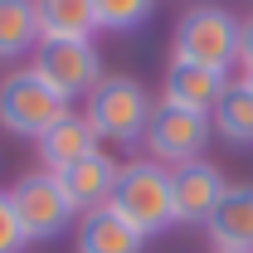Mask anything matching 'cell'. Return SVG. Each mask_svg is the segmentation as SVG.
<instances>
[{
    "label": "cell",
    "mask_w": 253,
    "mask_h": 253,
    "mask_svg": "<svg viewBox=\"0 0 253 253\" xmlns=\"http://www.w3.org/2000/svg\"><path fill=\"white\" fill-rule=\"evenodd\" d=\"M151 112H156V102L131 73H102L97 88L83 97V117L93 126V136L112 141V146H136L146 136Z\"/></svg>",
    "instance_id": "1"
},
{
    "label": "cell",
    "mask_w": 253,
    "mask_h": 253,
    "mask_svg": "<svg viewBox=\"0 0 253 253\" xmlns=\"http://www.w3.org/2000/svg\"><path fill=\"white\" fill-rule=\"evenodd\" d=\"M249 88H253V78H249Z\"/></svg>",
    "instance_id": "20"
},
{
    "label": "cell",
    "mask_w": 253,
    "mask_h": 253,
    "mask_svg": "<svg viewBox=\"0 0 253 253\" xmlns=\"http://www.w3.org/2000/svg\"><path fill=\"white\" fill-rule=\"evenodd\" d=\"M25 224L15 214V205H10V190H0V253H25Z\"/></svg>",
    "instance_id": "18"
},
{
    "label": "cell",
    "mask_w": 253,
    "mask_h": 253,
    "mask_svg": "<svg viewBox=\"0 0 253 253\" xmlns=\"http://www.w3.org/2000/svg\"><path fill=\"white\" fill-rule=\"evenodd\" d=\"M210 122H214V131H219L224 141H234V146H253V88H249L244 73L229 78V88H224L219 107L210 112Z\"/></svg>",
    "instance_id": "15"
},
{
    "label": "cell",
    "mask_w": 253,
    "mask_h": 253,
    "mask_svg": "<svg viewBox=\"0 0 253 253\" xmlns=\"http://www.w3.org/2000/svg\"><path fill=\"white\" fill-rule=\"evenodd\" d=\"M30 68L68 102L88 97L102 78V59H97L93 39H39V49L30 54Z\"/></svg>",
    "instance_id": "5"
},
{
    "label": "cell",
    "mask_w": 253,
    "mask_h": 253,
    "mask_svg": "<svg viewBox=\"0 0 253 253\" xmlns=\"http://www.w3.org/2000/svg\"><path fill=\"white\" fill-rule=\"evenodd\" d=\"M239 30H244V20L229 15L224 5H190L175 20L170 59L229 73V68H239Z\"/></svg>",
    "instance_id": "3"
},
{
    "label": "cell",
    "mask_w": 253,
    "mask_h": 253,
    "mask_svg": "<svg viewBox=\"0 0 253 253\" xmlns=\"http://www.w3.org/2000/svg\"><path fill=\"white\" fill-rule=\"evenodd\" d=\"M224 190H229V180H224V170L214 166V161H185V166H175L170 170V210H175V224H210V214L219 210Z\"/></svg>",
    "instance_id": "8"
},
{
    "label": "cell",
    "mask_w": 253,
    "mask_h": 253,
    "mask_svg": "<svg viewBox=\"0 0 253 253\" xmlns=\"http://www.w3.org/2000/svg\"><path fill=\"white\" fill-rule=\"evenodd\" d=\"M239 68H244V78H253V15L239 30Z\"/></svg>",
    "instance_id": "19"
},
{
    "label": "cell",
    "mask_w": 253,
    "mask_h": 253,
    "mask_svg": "<svg viewBox=\"0 0 253 253\" xmlns=\"http://www.w3.org/2000/svg\"><path fill=\"white\" fill-rule=\"evenodd\" d=\"M10 205L25 224V239L39 244V239H59L68 224H78V210L68 205L59 175L54 170H30L10 185Z\"/></svg>",
    "instance_id": "6"
},
{
    "label": "cell",
    "mask_w": 253,
    "mask_h": 253,
    "mask_svg": "<svg viewBox=\"0 0 253 253\" xmlns=\"http://www.w3.org/2000/svg\"><path fill=\"white\" fill-rule=\"evenodd\" d=\"M146 239L112 210H88L73 224V253H141Z\"/></svg>",
    "instance_id": "12"
},
{
    "label": "cell",
    "mask_w": 253,
    "mask_h": 253,
    "mask_svg": "<svg viewBox=\"0 0 253 253\" xmlns=\"http://www.w3.org/2000/svg\"><path fill=\"white\" fill-rule=\"evenodd\" d=\"M34 15L44 39H93L97 30L93 0H34Z\"/></svg>",
    "instance_id": "14"
},
{
    "label": "cell",
    "mask_w": 253,
    "mask_h": 253,
    "mask_svg": "<svg viewBox=\"0 0 253 253\" xmlns=\"http://www.w3.org/2000/svg\"><path fill=\"white\" fill-rule=\"evenodd\" d=\"M151 5L156 0H93V15H97V30L107 34H131L151 20Z\"/></svg>",
    "instance_id": "17"
},
{
    "label": "cell",
    "mask_w": 253,
    "mask_h": 253,
    "mask_svg": "<svg viewBox=\"0 0 253 253\" xmlns=\"http://www.w3.org/2000/svg\"><path fill=\"white\" fill-rule=\"evenodd\" d=\"M54 175H59L68 205L78 214H88V210H107V195H112L117 175H122V161H112L107 151H93L88 161H73V166H63Z\"/></svg>",
    "instance_id": "10"
},
{
    "label": "cell",
    "mask_w": 253,
    "mask_h": 253,
    "mask_svg": "<svg viewBox=\"0 0 253 253\" xmlns=\"http://www.w3.org/2000/svg\"><path fill=\"white\" fill-rule=\"evenodd\" d=\"M93 151H102V141L93 136V126L83 112H68L59 126H49L44 136H39V161H44V170H63V166H73V161H88Z\"/></svg>",
    "instance_id": "13"
},
{
    "label": "cell",
    "mask_w": 253,
    "mask_h": 253,
    "mask_svg": "<svg viewBox=\"0 0 253 253\" xmlns=\"http://www.w3.org/2000/svg\"><path fill=\"white\" fill-rule=\"evenodd\" d=\"M224 88H229V73L170 59L166 63V83H161V102H175V107H185V112H205V117H210V112L219 107Z\"/></svg>",
    "instance_id": "9"
},
{
    "label": "cell",
    "mask_w": 253,
    "mask_h": 253,
    "mask_svg": "<svg viewBox=\"0 0 253 253\" xmlns=\"http://www.w3.org/2000/svg\"><path fill=\"white\" fill-rule=\"evenodd\" d=\"M210 136H214V122L205 117V112H185V107H175V102H156V112H151V122H146V151L151 161L161 166H185V161H200V151L210 146Z\"/></svg>",
    "instance_id": "7"
},
{
    "label": "cell",
    "mask_w": 253,
    "mask_h": 253,
    "mask_svg": "<svg viewBox=\"0 0 253 253\" xmlns=\"http://www.w3.org/2000/svg\"><path fill=\"white\" fill-rule=\"evenodd\" d=\"M107 210L126 219L141 239H151L161 229L175 224V210H170V166L141 156V161H126L117 185L107 195Z\"/></svg>",
    "instance_id": "2"
},
{
    "label": "cell",
    "mask_w": 253,
    "mask_h": 253,
    "mask_svg": "<svg viewBox=\"0 0 253 253\" xmlns=\"http://www.w3.org/2000/svg\"><path fill=\"white\" fill-rule=\"evenodd\" d=\"M73 107L68 97H59L34 68H15L0 78V126L20 141H39L49 126H59Z\"/></svg>",
    "instance_id": "4"
},
{
    "label": "cell",
    "mask_w": 253,
    "mask_h": 253,
    "mask_svg": "<svg viewBox=\"0 0 253 253\" xmlns=\"http://www.w3.org/2000/svg\"><path fill=\"white\" fill-rule=\"evenodd\" d=\"M214 253H253V185H229L205 224Z\"/></svg>",
    "instance_id": "11"
},
{
    "label": "cell",
    "mask_w": 253,
    "mask_h": 253,
    "mask_svg": "<svg viewBox=\"0 0 253 253\" xmlns=\"http://www.w3.org/2000/svg\"><path fill=\"white\" fill-rule=\"evenodd\" d=\"M39 15L34 0H0V59H25L39 49Z\"/></svg>",
    "instance_id": "16"
}]
</instances>
